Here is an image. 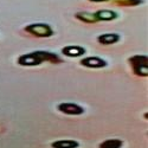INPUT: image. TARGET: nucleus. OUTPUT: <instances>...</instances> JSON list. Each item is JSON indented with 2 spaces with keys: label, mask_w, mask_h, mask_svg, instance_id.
<instances>
[{
  "label": "nucleus",
  "mask_w": 148,
  "mask_h": 148,
  "mask_svg": "<svg viewBox=\"0 0 148 148\" xmlns=\"http://www.w3.org/2000/svg\"><path fill=\"white\" fill-rule=\"evenodd\" d=\"M143 3V0H114L117 6H138Z\"/></svg>",
  "instance_id": "nucleus-13"
},
{
  "label": "nucleus",
  "mask_w": 148,
  "mask_h": 148,
  "mask_svg": "<svg viewBox=\"0 0 148 148\" xmlns=\"http://www.w3.org/2000/svg\"><path fill=\"white\" fill-rule=\"evenodd\" d=\"M76 19L83 21V23H87V24H94V23H97V19L95 17L94 13H90V12H87V11H81V12H77L75 14Z\"/></svg>",
  "instance_id": "nucleus-11"
},
{
  "label": "nucleus",
  "mask_w": 148,
  "mask_h": 148,
  "mask_svg": "<svg viewBox=\"0 0 148 148\" xmlns=\"http://www.w3.org/2000/svg\"><path fill=\"white\" fill-rule=\"evenodd\" d=\"M129 64L133 68V71L135 75L140 77H147L148 76V58L143 55L133 56L129 58Z\"/></svg>",
  "instance_id": "nucleus-1"
},
{
  "label": "nucleus",
  "mask_w": 148,
  "mask_h": 148,
  "mask_svg": "<svg viewBox=\"0 0 148 148\" xmlns=\"http://www.w3.org/2000/svg\"><path fill=\"white\" fill-rule=\"evenodd\" d=\"M52 148H78L79 142L76 140H57L51 143Z\"/></svg>",
  "instance_id": "nucleus-9"
},
{
  "label": "nucleus",
  "mask_w": 148,
  "mask_h": 148,
  "mask_svg": "<svg viewBox=\"0 0 148 148\" xmlns=\"http://www.w3.org/2000/svg\"><path fill=\"white\" fill-rule=\"evenodd\" d=\"M25 31L34 37H38V38H47V37H51L53 34L51 26L45 23L30 24V25L25 26Z\"/></svg>",
  "instance_id": "nucleus-2"
},
{
  "label": "nucleus",
  "mask_w": 148,
  "mask_h": 148,
  "mask_svg": "<svg viewBox=\"0 0 148 148\" xmlns=\"http://www.w3.org/2000/svg\"><path fill=\"white\" fill-rule=\"evenodd\" d=\"M97 42L102 45H113L120 42V36L117 33H103L97 37Z\"/></svg>",
  "instance_id": "nucleus-8"
},
{
  "label": "nucleus",
  "mask_w": 148,
  "mask_h": 148,
  "mask_svg": "<svg viewBox=\"0 0 148 148\" xmlns=\"http://www.w3.org/2000/svg\"><path fill=\"white\" fill-rule=\"evenodd\" d=\"M81 65L90 69H102L108 65V63L101 57L97 56H90V57H84L81 59Z\"/></svg>",
  "instance_id": "nucleus-4"
},
{
  "label": "nucleus",
  "mask_w": 148,
  "mask_h": 148,
  "mask_svg": "<svg viewBox=\"0 0 148 148\" xmlns=\"http://www.w3.org/2000/svg\"><path fill=\"white\" fill-rule=\"evenodd\" d=\"M57 110H59L60 113H63L65 115H72V116H77L82 115L84 113V108L77 103H71V102H64V103H59L57 106Z\"/></svg>",
  "instance_id": "nucleus-3"
},
{
  "label": "nucleus",
  "mask_w": 148,
  "mask_h": 148,
  "mask_svg": "<svg viewBox=\"0 0 148 148\" xmlns=\"http://www.w3.org/2000/svg\"><path fill=\"white\" fill-rule=\"evenodd\" d=\"M122 140L120 139H108L100 143L98 148H121L122 147Z\"/></svg>",
  "instance_id": "nucleus-12"
},
{
  "label": "nucleus",
  "mask_w": 148,
  "mask_h": 148,
  "mask_svg": "<svg viewBox=\"0 0 148 148\" xmlns=\"http://www.w3.org/2000/svg\"><path fill=\"white\" fill-rule=\"evenodd\" d=\"M42 63H43V60L38 57V55L36 52L21 55L18 58V64L21 66H37V65H40Z\"/></svg>",
  "instance_id": "nucleus-5"
},
{
  "label": "nucleus",
  "mask_w": 148,
  "mask_h": 148,
  "mask_svg": "<svg viewBox=\"0 0 148 148\" xmlns=\"http://www.w3.org/2000/svg\"><path fill=\"white\" fill-rule=\"evenodd\" d=\"M91 3H106V1H109V0H89Z\"/></svg>",
  "instance_id": "nucleus-14"
},
{
  "label": "nucleus",
  "mask_w": 148,
  "mask_h": 148,
  "mask_svg": "<svg viewBox=\"0 0 148 148\" xmlns=\"http://www.w3.org/2000/svg\"><path fill=\"white\" fill-rule=\"evenodd\" d=\"M94 14L97 21H112V20L117 19L119 17V14L113 10H98Z\"/></svg>",
  "instance_id": "nucleus-7"
},
{
  "label": "nucleus",
  "mask_w": 148,
  "mask_h": 148,
  "mask_svg": "<svg viewBox=\"0 0 148 148\" xmlns=\"http://www.w3.org/2000/svg\"><path fill=\"white\" fill-rule=\"evenodd\" d=\"M38 57L43 62H51V63H60L62 59L53 52H49V51H34Z\"/></svg>",
  "instance_id": "nucleus-10"
},
{
  "label": "nucleus",
  "mask_w": 148,
  "mask_h": 148,
  "mask_svg": "<svg viewBox=\"0 0 148 148\" xmlns=\"http://www.w3.org/2000/svg\"><path fill=\"white\" fill-rule=\"evenodd\" d=\"M62 53L66 57H71V58L82 57L85 53V49L83 46H78V45H68L62 49Z\"/></svg>",
  "instance_id": "nucleus-6"
}]
</instances>
